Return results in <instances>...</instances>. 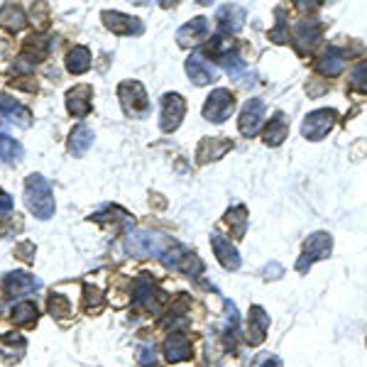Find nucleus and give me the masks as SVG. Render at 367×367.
I'll list each match as a JSON object with an SVG mask.
<instances>
[{"instance_id": "f3484780", "label": "nucleus", "mask_w": 367, "mask_h": 367, "mask_svg": "<svg viewBox=\"0 0 367 367\" xmlns=\"http://www.w3.org/2000/svg\"><path fill=\"white\" fill-rule=\"evenodd\" d=\"M269 328V316L264 314L262 306H253L250 309V321H248V343L250 345H259L264 341V333Z\"/></svg>"}, {"instance_id": "9b49d317", "label": "nucleus", "mask_w": 367, "mask_h": 367, "mask_svg": "<svg viewBox=\"0 0 367 367\" xmlns=\"http://www.w3.org/2000/svg\"><path fill=\"white\" fill-rule=\"evenodd\" d=\"M211 248H213V253H216L218 262H221L228 272H235V269L240 267V262H243V259H240L238 248H235V245L230 243L228 238H223L221 233L211 235Z\"/></svg>"}, {"instance_id": "c756f323", "label": "nucleus", "mask_w": 367, "mask_h": 367, "mask_svg": "<svg viewBox=\"0 0 367 367\" xmlns=\"http://www.w3.org/2000/svg\"><path fill=\"white\" fill-rule=\"evenodd\" d=\"M12 321L17 326H30L37 321V306L32 301H20V304L12 306Z\"/></svg>"}, {"instance_id": "7ed1b4c3", "label": "nucleus", "mask_w": 367, "mask_h": 367, "mask_svg": "<svg viewBox=\"0 0 367 367\" xmlns=\"http://www.w3.org/2000/svg\"><path fill=\"white\" fill-rule=\"evenodd\" d=\"M118 99L123 103V110L133 118H142L150 110V101H147L145 86L140 81H123L118 86Z\"/></svg>"}, {"instance_id": "72a5a7b5", "label": "nucleus", "mask_w": 367, "mask_h": 367, "mask_svg": "<svg viewBox=\"0 0 367 367\" xmlns=\"http://www.w3.org/2000/svg\"><path fill=\"white\" fill-rule=\"evenodd\" d=\"M69 311H71L69 299H64V296H59V294H54L52 299H49V314H52V316L64 318V316H69Z\"/></svg>"}, {"instance_id": "a878e982", "label": "nucleus", "mask_w": 367, "mask_h": 367, "mask_svg": "<svg viewBox=\"0 0 367 367\" xmlns=\"http://www.w3.org/2000/svg\"><path fill=\"white\" fill-rule=\"evenodd\" d=\"M67 69L71 74H86L91 69V52L86 47H74L71 52L67 54Z\"/></svg>"}, {"instance_id": "dca6fc26", "label": "nucleus", "mask_w": 367, "mask_h": 367, "mask_svg": "<svg viewBox=\"0 0 367 367\" xmlns=\"http://www.w3.org/2000/svg\"><path fill=\"white\" fill-rule=\"evenodd\" d=\"M230 150H233V142L230 140H223V137H206V140H201V145H198L196 160H198V164H206V162L221 160V157Z\"/></svg>"}, {"instance_id": "aec40b11", "label": "nucleus", "mask_w": 367, "mask_h": 367, "mask_svg": "<svg viewBox=\"0 0 367 367\" xmlns=\"http://www.w3.org/2000/svg\"><path fill=\"white\" fill-rule=\"evenodd\" d=\"M94 145V130L86 128V125H76L69 135V152L74 157H83Z\"/></svg>"}, {"instance_id": "39448f33", "label": "nucleus", "mask_w": 367, "mask_h": 367, "mask_svg": "<svg viewBox=\"0 0 367 367\" xmlns=\"http://www.w3.org/2000/svg\"><path fill=\"white\" fill-rule=\"evenodd\" d=\"M336 118H338L336 110H331V108L314 110V113L306 115L304 123H301V135L311 142L323 140V137L333 130V125H336Z\"/></svg>"}, {"instance_id": "bb28decb", "label": "nucleus", "mask_w": 367, "mask_h": 367, "mask_svg": "<svg viewBox=\"0 0 367 367\" xmlns=\"http://www.w3.org/2000/svg\"><path fill=\"white\" fill-rule=\"evenodd\" d=\"M25 350H27V343H25V338L22 336H17V333H6V336H0V352L6 357H20V355H25Z\"/></svg>"}, {"instance_id": "4be33fe9", "label": "nucleus", "mask_w": 367, "mask_h": 367, "mask_svg": "<svg viewBox=\"0 0 367 367\" xmlns=\"http://www.w3.org/2000/svg\"><path fill=\"white\" fill-rule=\"evenodd\" d=\"M218 22H221V30L225 32H240L245 25V8L240 6H223L218 10Z\"/></svg>"}, {"instance_id": "1a4fd4ad", "label": "nucleus", "mask_w": 367, "mask_h": 367, "mask_svg": "<svg viewBox=\"0 0 367 367\" xmlns=\"http://www.w3.org/2000/svg\"><path fill=\"white\" fill-rule=\"evenodd\" d=\"M262 120H264V103L259 99H250L243 105V113H240V133L245 137H253L262 128Z\"/></svg>"}, {"instance_id": "c9c22d12", "label": "nucleus", "mask_w": 367, "mask_h": 367, "mask_svg": "<svg viewBox=\"0 0 367 367\" xmlns=\"http://www.w3.org/2000/svg\"><path fill=\"white\" fill-rule=\"evenodd\" d=\"M15 255L20 259H25V262H32V259H35V245H32V243H20L15 248Z\"/></svg>"}, {"instance_id": "e433bc0d", "label": "nucleus", "mask_w": 367, "mask_h": 367, "mask_svg": "<svg viewBox=\"0 0 367 367\" xmlns=\"http://www.w3.org/2000/svg\"><path fill=\"white\" fill-rule=\"evenodd\" d=\"M140 365L142 367L155 365V348H152V345H142L140 348Z\"/></svg>"}, {"instance_id": "9d476101", "label": "nucleus", "mask_w": 367, "mask_h": 367, "mask_svg": "<svg viewBox=\"0 0 367 367\" xmlns=\"http://www.w3.org/2000/svg\"><path fill=\"white\" fill-rule=\"evenodd\" d=\"M103 22L115 35H142V22L137 17H130L118 10H103Z\"/></svg>"}, {"instance_id": "6e6552de", "label": "nucleus", "mask_w": 367, "mask_h": 367, "mask_svg": "<svg viewBox=\"0 0 367 367\" xmlns=\"http://www.w3.org/2000/svg\"><path fill=\"white\" fill-rule=\"evenodd\" d=\"M187 113V101L179 94H164L162 96V115H160V128L164 133H174L184 120Z\"/></svg>"}, {"instance_id": "7c9ffc66", "label": "nucleus", "mask_w": 367, "mask_h": 367, "mask_svg": "<svg viewBox=\"0 0 367 367\" xmlns=\"http://www.w3.org/2000/svg\"><path fill=\"white\" fill-rule=\"evenodd\" d=\"M221 67L225 69V71L230 74L233 78L243 76V71H245V62L240 59V54L235 52V49L233 52H228L225 57H221Z\"/></svg>"}, {"instance_id": "412c9836", "label": "nucleus", "mask_w": 367, "mask_h": 367, "mask_svg": "<svg viewBox=\"0 0 367 367\" xmlns=\"http://www.w3.org/2000/svg\"><path fill=\"white\" fill-rule=\"evenodd\" d=\"M164 355L169 362H181V360H189L191 357V343H189L187 336L181 333H174V336L167 338L164 343Z\"/></svg>"}, {"instance_id": "58836bf2", "label": "nucleus", "mask_w": 367, "mask_h": 367, "mask_svg": "<svg viewBox=\"0 0 367 367\" xmlns=\"http://www.w3.org/2000/svg\"><path fill=\"white\" fill-rule=\"evenodd\" d=\"M12 211V198L10 194H6L3 189H0V216H6V213Z\"/></svg>"}, {"instance_id": "20e7f679", "label": "nucleus", "mask_w": 367, "mask_h": 367, "mask_svg": "<svg viewBox=\"0 0 367 367\" xmlns=\"http://www.w3.org/2000/svg\"><path fill=\"white\" fill-rule=\"evenodd\" d=\"M333 250V238L328 233H314L306 238V245H304V255H301V259L296 262V269H299L301 274L309 272L311 264L318 262V259H326L328 255H331Z\"/></svg>"}, {"instance_id": "cd10ccee", "label": "nucleus", "mask_w": 367, "mask_h": 367, "mask_svg": "<svg viewBox=\"0 0 367 367\" xmlns=\"http://www.w3.org/2000/svg\"><path fill=\"white\" fill-rule=\"evenodd\" d=\"M225 221L228 225H233V233L235 238H243L245 230H248V208L245 206H235L225 213Z\"/></svg>"}, {"instance_id": "c85d7f7f", "label": "nucleus", "mask_w": 367, "mask_h": 367, "mask_svg": "<svg viewBox=\"0 0 367 367\" xmlns=\"http://www.w3.org/2000/svg\"><path fill=\"white\" fill-rule=\"evenodd\" d=\"M22 155H25V150H22L20 142L12 140L10 135L0 133V157H3L6 162H20Z\"/></svg>"}, {"instance_id": "b1692460", "label": "nucleus", "mask_w": 367, "mask_h": 367, "mask_svg": "<svg viewBox=\"0 0 367 367\" xmlns=\"http://www.w3.org/2000/svg\"><path fill=\"white\" fill-rule=\"evenodd\" d=\"M287 135H289V123L284 120V115L277 113L272 120H269V128L264 130V145L269 147H277L287 140Z\"/></svg>"}, {"instance_id": "423d86ee", "label": "nucleus", "mask_w": 367, "mask_h": 367, "mask_svg": "<svg viewBox=\"0 0 367 367\" xmlns=\"http://www.w3.org/2000/svg\"><path fill=\"white\" fill-rule=\"evenodd\" d=\"M235 110V96L225 88H216L203 103V118L211 123H225Z\"/></svg>"}, {"instance_id": "f03ea898", "label": "nucleus", "mask_w": 367, "mask_h": 367, "mask_svg": "<svg viewBox=\"0 0 367 367\" xmlns=\"http://www.w3.org/2000/svg\"><path fill=\"white\" fill-rule=\"evenodd\" d=\"M171 245L174 240L152 233V230H137V233H130L125 240V248L133 257H162Z\"/></svg>"}, {"instance_id": "2f4dec72", "label": "nucleus", "mask_w": 367, "mask_h": 367, "mask_svg": "<svg viewBox=\"0 0 367 367\" xmlns=\"http://www.w3.org/2000/svg\"><path fill=\"white\" fill-rule=\"evenodd\" d=\"M176 269H181L184 274H189V277H198V274L203 272V262L196 257V255H191V253H187L184 255V259L179 262V267Z\"/></svg>"}, {"instance_id": "ea45409f", "label": "nucleus", "mask_w": 367, "mask_h": 367, "mask_svg": "<svg viewBox=\"0 0 367 367\" xmlns=\"http://www.w3.org/2000/svg\"><path fill=\"white\" fill-rule=\"evenodd\" d=\"M259 367H282V360H280V357L269 355V357H264V360L259 362Z\"/></svg>"}, {"instance_id": "ddd939ff", "label": "nucleus", "mask_w": 367, "mask_h": 367, "mask_svg": "<svg viewBox=\"0 0 367 367\" xmlns=\"http://www.w3.org/2000/svg\"><path fill=\"white\" fill-rule=\"evenodd\" d=\"M91 101H94V88L76 86L67 94V110L74 118H86L91 113Z\"/></svg>"}, {"instance_id": "f704fd0d", "label": "nucleus", "mask_w": 367, "mask_h": 367, "mask_svg": "<svg viewBox=\"0 0 367 367\" xmlns=\"http://www.w3.org/2000/svg\"><path fill=\"white\" fill-rule=\"evenodd\" d=\"M350 83L355 88H360V91H367V64H360V67L352 71Z\"/></svg>"}, {"instance_id": "a211bd4d", "label": "nucleus", "mask_w": 367, "mask_h": 367, "mask_svg": "<svg viewBox=\"0 0 367 367\" xmlns=\"http://www.w3.org/2000/svg\"><path fill=\"white\" fill-rule=\"evenodd\" d=\"M0 113L6 115L10 123H17L20 128H27V125L32 123V113L25 108V105H20L15 99H10V96H0Z\"/></svg>"}, {"instance_id": "2eb2a0df", "label": "nucleus", "mask_w": 367, "mask_h": 367, "mask_svg": "<svg viewBox=\"0 0 367 367\" xmlns=\"http://www.w3.org/2000/svg\"><path fill=\"white\" fill-rule=\"evenodd\" d=\"M206 35H208V20L206 17H194L191 22H187V25L176 32V42H179V47H196Z\"/></svg>"}, {"instance_id": "6ab92c4d", "label": "nucleus", "mask_w": 367, "mask_h": 367, "mask_svg": "<svg viewBox=\"0 0 367 367\" xmlns=\"http://www.w3.org/2000/svg\"><path fill=\"white\" fill-rule=\"evenodd\" d=\"M343 69H345V54L341 52L338 47H328L326 52L321 54L318 59V71L323 74V76H338V74H343Z\"/></svg>"}, {"instance_id": "393cba45", "label": "nucleus", "mask_w": 367, "mask_h": 367, "mask_svg": "<svg viewBox=\"0 0 367 367\" xmlns=\"http://www.w3.org/2000/svg\"><path fill=\"white\" fill-rule=\"evenodd\" d=\"M25 12H22V8L12 6V3H8V6L0 8V25L6 27V30L10 32H20L22 27H25Z\"/></svg>"}, {"instance_id": "4c0bfd02", "label": "nucleus", "mask_w": 367, "mask_h": 367, "mask_svg": "<svg viewBox=\"0 0 367 367\" xmlns=\"http://www.w3.org/2000/svg\"><path fill=\"white\" fill-rule=\"evenodd\" d=\"M282 272H284V269H282V264H277V262H269L267 267H264V274H267L264 280H280V277H282Z\"/></svg>"}, {"instance_id": "4468645a", "label": "nucleus", "mask_w": 367, "mask_h": 367, "mask_svg": "<svg viewBox=\"0 0 367 367\" xmlns=\"http://www.w3.org/2000/svg\"><path fill=\"white\" fill-rule=\"evenodd\" d=\"M40 280H35L32 274L27 272H10L6 274V280H3V291L8 296H22V294H30V291L40 289Z\"/></svg>"}, {"instance_id": "0eeeda50", "label": "nucleus", "mask_w": 367, "mask_h": 367, "mask_svg": "<svg viewBox=\"0 0 367 367\" xmlns=\"http://www.w3.org/2000/svg\"><path fill=\"white\" fill-rule=\"evenodd\" d=\"M135 304L147 309L150 314H160L162 306L167 304V294L162 289H157L152 284V280L137 277V282H135Z\"/></svg>"}, {"instance_id": "5701e85b", "label": "nucleus", "mask_w": 367, "mask_h": 367, "mask_svg": "<svg viewBox=\"0 0 367 367\" xmlns=\"http://www.w3.org/2000/svg\"><path fill=\"white\" fill-rule=\"evenodd\" d=\"M321 37V25L316 20H299L294 27V40L299 42V47L306 49V47H314L316 42H318Z\"/></svg>"}, {"instance_id": "f257e3e1", "label": "nucleus", "mask_w": 367, "mask_h": 367, "mask_svg": "<svg viewBox=\"0 0 367 367\" xmlns=\"http://www.w3.org/2000/svg\"><path fill=\"white\" fill-rule=\"evenodd\" d=\"M25 203L35 218L40 221H49L54 216V194L52 187H49V181L44 179L42 174H30L25 181Z\"/></svg>"}, {"instance_id": "473e14b6", "label": "nucleus", "mask_w": 367, "mask_h": 367, "mask_svg": "<svg viewBox=\"0 0 367 367\" xmlns=\"http://www.w3.org/2000/svg\"><path fill=\"white\" fill-rule=\"evenodd\" d=\"M83 294H86V311L88 314H99V311L103 309V296H101V291L96 289V287H86Z\"/></svg>"}, {"instance_id": "f8f14e48", "label": "nucleus", "mask_w": 367, "mask_h": 367, "mask_svg": "<svg viewBox=\"0 0 367 367\" xmlns=\"http://www.w3.org/2000/svg\"><path fill=\"white\" fill-rule=\"evenodd\" d=\"M187 74L196 86H206V83L218 81V69L213 64H208L198 52H194L187 59Z\"/></svg>"}]
</instances>
